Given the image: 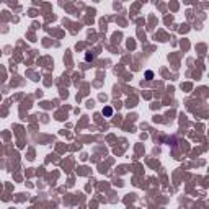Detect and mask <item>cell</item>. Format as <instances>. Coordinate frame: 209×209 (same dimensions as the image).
Returning <instances> with one entry per match:
<instances>
[{
  "mask_svg": "<svg viewBox=\"0 0 209 209\" xmlns=\"http://www.w3.org/2000/svg\"><path fill=\"white\" fill-rule=\"evenodd\" d=\"M103 115L105 116H111L113 115V110L110 108V106H106V108H103Z\"/></svg>",
  "mask_w": 209,
  "mask_h": 209,
  "instance_id": "6da1fadb",
  "label": "cell"
}]
</instances>
